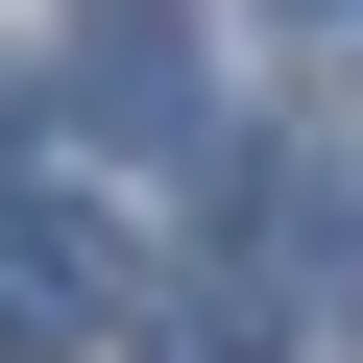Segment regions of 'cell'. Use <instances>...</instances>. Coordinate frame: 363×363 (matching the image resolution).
<instances>
[{"mask_svg": "<svg viewBox=\"0 0 363 363\" xmlns=\"http://www.w3.org/2000/svg\"><path fill=\"white\" fill-rule=\"evenodd\" d=\"M267 25H315V49H363V0H267Z\"/></svg>", "mask_w": 363, "mask_h": 363, "instance_id": "cell-3", "label": "cell"}, {"mask_svg": "<svg viewBox=\"0 0 363 363\" xmlns=\"http://www.w3.org/2000/svg\"><path fill=\"white\" fill-rule=\"evenodd\" d=\"M73 121L97 145H169V121H194V49H169V25H97L73 49Z\"/></svg>", "mask_w": 363, "mask_h": 363, "instance_id": "cell-2", "label": "cell"}, {"mask_svg": "<svg viewBox=\"0 0 363 363\" xmlns=\"http://www.w3.org/2000/svg\"><path fill=\"white\" fill-rule=\"evenodd\" d=\"M97 315H121V242L73 194H0V363H97Z\"/></svg>", "mask_w": 363, "mask_h": 363, "instance_id": "cell-1", "label": "cell"}]
</instances>
